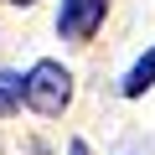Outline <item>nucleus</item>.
<instances>
[{
    "label": "nucleus",
    "instance_id": "6",
    "mask_svg": "<svg viewBox=\"0 0 155 155\" xmlns=\"http://www.w3.org/2000/svg\"><path fill=\"white\" fill-rule=\"evenodd\" d=\"M16 5H31V0H16Z\"/></svg>",
    "mask_w": 155,
    "mask_h": 155
},
{
    "label": "nucleus",
    "instance_id": "3",
    "mask_svg": "<svg viewBox=\"0 0 155 155\" xmlns=\"http://www.w3.org/2000/svg\"><path fill=\"white\" fill-rule=\"evenodd\" d=\"M145 88H155V47H150V52L124 72V83H119V93H124V98H140Z\"/></svg>",
    "mask_w": 155,
    "mask_h": 155
},
{
    "label": "nucleus",
    "instance_id": "1",
    "mask_svg": "<svg viewBox=\"0 0 155 155\" xmlns=\"http://www.w3.org/2000/svg\"><path fill=\"white\" fill-rule=\"evenodd\" d=\"M26 104H31L36 114H62V109L72 104V72H67L62 62L41 57V62L26 72Z\"/></svg>",
    "mask_w": 155,
    "mask_h": 155
},
{
    "label": "nucleus",
    "instance_id": "2",
    "mask_svg": "<svg viewBox=\"0 0 155 155\" xmlns=\"http://www.w3.org/2000/svg\"><path fill=\"white\" fill-rule=\"evenodd\" d=\"M104 11H109V0H62L57 31H62L67 41H88V36L104 26Z\"/></svg>",
    "mask_w": 155,
    "mask_h": 155
},
{
    "label": "nucleus",
    "instance_id": "5",
    "mask_svg": "<svg viewBox=\"0 0 155 155\" xmlns=\"http://www.w3.org/2000/svg\"><path fill=\"white\" fill-rule=\"evenodd\" d=\"M67 155H88V145H83V140H72V145H67Z\"/></svg>",
    "mask_w": 155,
    "mask_h": 155
},
{
    "label": "nucleus",
    "instance_id": "4",
    "mask_svg": "<svg viewBox=\"0 0 155 155\" xmlns=\"http://www.w3.org/2000/svg\"><path fill=\"white\" fill-rule=\"evenodd\" d=\"M21 98H26V78H16V72H0V114H11Z\"/></svg>",
    "mask_w": 155,
    "mask_h": 155
}]
</instances>
